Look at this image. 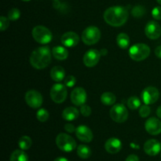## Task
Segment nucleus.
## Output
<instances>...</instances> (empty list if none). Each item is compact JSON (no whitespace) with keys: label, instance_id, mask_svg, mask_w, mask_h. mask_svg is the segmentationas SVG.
Segmentation results:
<instances>
[{"label":"nucleus","instance_id":"nucleus-1","mask_svg":"<svg viewBox=\"0 0 161 161\" xmlns=\"http://www.w3.org/2000/svg\"><path fill=\"white\" fill-rule=\"evenodd\" d=\"M128 11L123 6H112L104 13V20L108 25L113 27H120L128 19Z\"/></svg>","mask_w":161,"mask_h":161},{"label":"nucleus","instance_id":"nucleus-2","mask_svg":"<svg viewBox=\"0 0 161 161\" xmlns=\"http://www.w3.org/2000/svg\"><path fill=\"white\" fill-rule=\"evenodd\" d=\"M30 64L36 69H46L51 62V52L48 47L35 49L30 56Z\"/></svg>","mask_w":161,"mask_h":161},{"label":"nucleus","instance_id":"nucleus-3","mask_svg":"<svg viewBox=\"0 0 161 161\" xmlns=\"http://www.w3.org/2000/svg\"><path fill=\"white\" fill-rule=\"evenodd\" d=\"M150 54V48L145 43H137L129 49V56L133 61H142Z\"/></svg>","mask_w":161,"mask_h":161},{"label":"nucleus","instance_id":"nucleus-4","mask_svg":"<svg viewBox=\"0 0 161 161\" xmlns=\"http://www.w3.org/2000/svg\"><path fill=\"white\" fill-rule=\"evenodd\" d=\"M56 145L61 151L65 153L72 152L76 147L75 139L70 135L61 133L56 137Z\"/></svg>","mask_w":161,"mask_h":161},{"label":"nucleus","instance_id":"nucleus-5","mask_svg":"<svg viewBox=\"0 0 161 161\" xmlns=\"http://www.w3.org/2000/svg\"><path fill=\"white\" fill-rule=\"evenodd\" d=\"M32 37L35 40L40 44H47L51 42L53 39L52 32L46 27L42 25H38L33 28Z\"/></svg>","mask_w":161,"mask_h":161},{"label":"nucleus","instance_id":"nucleus-6","mask_svg":"<svg viewBox=\"0 0 161 161\" xmlns=\"http://www.w3.org/2000/svg\"><path fill=\"white\" fill-rule=\"evenodd\" d=\"M101 39V31L95 26H89L83 30L82 33V40L88 46L97 43Z\"/></svg>","mask_w":161,"mask_h":161},{"label":"nucleus","instance_id":"nucleus-7","mask_svg":"<svg viewBox=\"0 0 161 161\" xmlns=\"http://www.w3.org/2000/svg\"><path fill=\"white\" fill-rule=\"evenodd\" d=\"M50 97L57 104H61L65 101L68 96V91L65 85L56 83L50 89Z\"/></svg>","mask_w":161,"mask_h":161},{"label":"nucleus","instance_id":"nucleus-8","mask_svg":"<svg viewBox=\"0 0 161 161\" xmlns=\"http://www.w3.org/2000/svg\"><path fill=\"white\" fill-rule=\"evenodd\" d=\"M110 117L116 123H124L128 118V111L123 104H116L110 109Z\"/></svg>","mask_w":161,"mask_h":161},{"label":"nucleus","instance_id":"nucleus-9","mask_svg":"<svg viewBox=\"0 0 161 161\" xmlns=\"http://www.w3.org/2000/svg\"><path fill=\"white\" fill-rule=\"evenodd\" d=\"M25 100L29 107L32 108H38L42 105V96L39 91L36 90L28 91L25 94Z\"/></svg>","mask_w":161,"mask_h":161},{"label":"nucleus","instance_id":"nucleus-10","mask_svg":"<svg viewBox=\"0 0 161 161\" xmlns=\"http://www.w3.org/2000/svg\"><path fill=\"white\" fill-rule=\"evenodd\" d=\"M160 97V93L157 88L154 86H147L142 93V98L146 105L154 104Z\"/></svg>","mask_w":161,"mask_h":161},{"label":"nucleus","instance_id":"nucleus-11","mask_svg":"<svg viewBox=\"0 0 161 161\" xmlns=\"http://www.w3.org/2000/svg\"><path fill=\"white\" fill-rule=\"evenodd\" d=\"M101 53L95 49H91L85 53L83 56V63L88 68L94 67L101 58Z\"/></svg>","mask_w":161,"mask_h":161},{"label":"nucleus","instance_id":"nucleus-12","mask_svg":"<svg viewBox=\"0 0 161 161\" xmlns=\"http://www.w3.org/2000/svg\"><path fill=\"white\" fill-rule=\"evenodd\" d=\"M145 34L150 39H158L161 36L160 25L156 21H149L145 27Z\"/></svg>","mask_w":161,"mask_h":161},{"label":"nucleus","instance_id":"nucleus-13","mask_svg":"<svg viewBox=\"0 0 161 161\" xmlns=\"http://www.w3.org/2000/svg\"><path fill=\"white\" fill-rule=\"evenodd\" d=\"M86 92L83 87H75L71 93V101L77 106H82L86 101Z\"/></svg>","mask_w":161,"mask_h":161},{"label":"nucleus","instance_id":"nucleus-14","mask_svg":"<svg viewBox=\"0 0 161 161\" xmlns=\"http://www.w3.org/2000/svg\"><path fill=\"white\" fill-rule=\"evenodd\" d=\"M145 128L149 135H160L161 133V121L156 117L149 118L145 124Z\"/></svg>","mask_w":161,"mask_h":161},{"label":"nucleus","instance_id":"nucleus-15","mask_svg":"<svg viewBox=\"0 0 161 161\" xmlns=\"http://www.w3.org/2000/svg\"><path fill=\"white\" fill-rule=\"evenodd\" d=\"M75 135L77 138L83 142H91L93 139V132L88 127L84 125H80L76 127Z\"/></svg>","mask_w":161,"mask_h":161},{"label":"nucleus","instance_id":"nucleus-16","mask_svg":"<svg viewBox=\"0 0 161 161\" xmlns=\"http://www.w3.org/2000/svg\"><path fill=\"white\" fill-rule=\"evenodd\" d=\"M61 43L66 47H74L78 45L80 36L74 31H68L61 36Z\"/></svg>","mask_w":161,"mask_h":161},{"label":"nucleus","instance_id":"nucleus-17","mask_svg":"<svg viewBox=\"0 0 161 161\" xmlns=\"http://www.w3.org/2000/svg\"><path fill=\"white\" fill-rule=\"evenodd\" d=\"M161 150V144L156 139H149L144 144V151L151 157L157 156Z\"/></svg>","mask_w":161,"mask_h":161},{"label":"nucleus","instance_id":"nucleus-18","mask_svg":"<svg viewBox=\"0 0 161 161\" xmlns=\"http://www.w3.org/2000/svg\"><path fill=\"white\" fill-rule=\"evenodd\" d=\"M105 149L108 153L116 154L122 149V142L116 138H110L105 142Z\"/></svg>","mask_w":161,"mask_h":161},{"label":"nucleus","instance_id":"nucleus-19","mask_svg":"<svg viewBox=\"0 0 161 161\" xmlns=\"http://www.w3.org/2000/svg\"><path fill=\"white\" fill-rule=\"evenodd\" d=\"M80 116V112L75 107H67L62 112V118L67 121L76 119Z\"/></svg>","mask_w":161,"mask_h":161},{"label":"nucleus","instance_id":"nucleus-20","mask_svg":"<svg viewBox=\"0 0 161 161\" xmlns=\"http://www.w3.org/2000/svg\"><path fill=\"white\" fill-rule=\"evenodd\" d=\"M52 54L54 57L55 59L63 61V60H65L68 58L69 51L65 47L58 46V47H54L52 49Z\"/></svg>","mask_w":161,"mask_h":161},{"label":"nucleus","instance_id":"nucleus-21","mask_svg":"<svg viewBox=\"0 0 161 161\" xmlns=\"http://www.w3.org/2000/svg\"><path fill=\"white\" fill-rule=\"evenodd\" d=\"M65 71L61 66H55L50 70V77L55 82H61L64 80Z\"/></svg>","mask_w":161,"mask_h":161},{"label":"nucleus","instance_id":"nucleus-22","mask_svg":"<svg viewBox=\"0 0 161 161\" xmlns=\"http://www.w3.org/2000/svg\"><path fill=\"white\" fill-rule=\"evenodd\" d=\"M116 42L118 47H120L123 50H125L129 47L130 44V38L128 35L126 33H119L116 38Z\"/></svg>","mask_w":161,"mask_h":161},{"label":"nucleus","instance_id":"nucleus-23","mask_svg":"<svg viewBox=\"0 0 161 161\" xmlns=\"http://www.w3.org/2000/svg\"><path fill=\"white\" fill-rule=\"evenodd\" d=\"M9 161H28V157L24 150L17 149L11 153Z\"/></svg>","mask_w":161,"mask_h":161},{"label":"nucleus","instance_id":"nucleus-24","mask_svg":"<svg viewBox=\"0 0 161 161\" xmlns=\"http://www.w3.org/2000/svg\"><path fill=\"white\" fill-rule=\"evenodd\" d=\"M116 101V95L111 92H105L101 96V102L105 105H114Z\"/></svg>","mask_w":161,"mask_h":161},{"label":"nucleus","instance_id":"nucleus-25","mask_svg":"<svg viewBox=\"0 0 161 161\" xmlns=\"http://www.w3.org/2000/svg\"><path fill=\"white\" fill-rule=\"evenodd\" d=\"M91 149L89 146L80 145L77 148V155L81 159H88L91 156Z\"/></svg>","mask_w":161,"mask_h":161},{"label":"nucleus","instance_id":"nucleus-26","mask_svg":"<svg viewBox=\"0 0 161 161\" xmlns=\"http://www.w3.org/2000/svg\"><path fill=\"white\" fill-rule=\"evenodd\" d=\"M31 145H32L31 138L30 137L27 136V135L20 137L18 141V146L22 150H28L31 148Z\"/></svg>","mask_w":161,"mask_h":161},{"label":"nucleus","instance_id":"nucleus-27","mask_svg":"<svg viewBox=\"0 0 161 161\" xmlns=\"http://www.w3.org/2000/svg\"><path fill=\"white\" fill-rule=\"evenodd\" d=\"M127 106L129 108L132 110L138 109L139 107H141V102L137 97H130V98L127 100Z\"/></svg>","mask_w":161,"mask_h":161},{"label":"nucleus","instance_id":"nucleus-28","mask_svg":"<svg viewBox=\"0 0 161 161\" xmlns=\"http://www.w3.org/2000/svg\"><path fill=\"white\" fill-rule=\"evenodd\" d=\"M49 117H50V114L45 108H40L36 113V118L40 122H46L49 119Z\"/></svg>","mask_w":161,"mask_h":161},{"label":"nucleus","instance_id":"nucleus-29","mask_svg":"<svg viewBox=\"0 0 161 161\" xmlns=\"http://www.w3.org/2000/svg\"><path fill=\"white\" fill-rule=\"evenodd\" d=\"M20 12L17 8H13L8 12V18L9 20H17L20 18Z\"/></svg>","mask_w":161,"mask_h":161},{"label":"nucleus","instance_id":"nucleus-30","mask_svg":"<svg viewBox=\"0 0 161 161\" xmlns=\"http://www.w3.org/2000/svg\"><path fill=\"white\" fill-rule=\"evenodd\" d=\"M146 13V9L142 6H136L133 8L131 11L132 15L135 17H142Z\"/></svg>","mask_w":161,"mask_h":161},{"label":"nucleus","instance_id":"nucleus-31","mask_svg":"<svg viewBox=\"0 0 161 161\" xmlns=\"http://www.w3.org/2000/svg\"><path fill=\"white\" fill-rule=\"evenodd\" d=\"M151 113V108L149 106V105H146L145 104L144 105H142L139 108V115L142 118H146L149 116Z\"/></svg>","mask_w":161,"mask_h":161},{"label":"nucleus","instance_id":"nucleus-32","mask_svg":"<svg viewBox=\"0 0 161 161\" xmlns=\"http://www.w3.org/2000/svg\"><path fill=\"white\" fill-rule=\"evenodd\" d=\"M64 83L67 87H72L76 83V79L73 75H68L64 80Z\"/></svg>","mask_w":161,"mask_h":161},{"label":"nucleus","instance_id":"nucleus-33","mask_svg":"<svg viewBox=\"0 0 161 161\" xmlns=\"http://www.w3.org/2000/svg\"><path fill=\"white\" fill-rule=\"evenodd\" d=\"M9 25V18H8V17H4V16H2V17H0V30H1L2 31H5L6 29H7Z\"/></svg>","mask_w":161,"mask_h":161},{"label":"nucleus","instance_id":"nucleus-34","mask_svg":"<svg viewBox=\"0 0 161 161\" xmlns=\"http://www.w3.org/2000/svg\"><path fill=\"white\" fill-rule=\"evenodd\" d=\"M80 113L85 117H87L91 114V108L87 105H83L80 108Z\"/></svg>","mask_w":161,"mask_h":161},{"label":"nucleus","instance_id":"nucleus-35","mask_svg":"<svg viewBox=\"0 0 161 161\" xmlns=\"http://www.w3.org/2000/svg\"><path fill=\"white\" fill-rule=\"evenodd\" d=\"M152 16L154 19L161 20V6H156L152 10Z\"/></svg>","mask_w":161,"mask_h":161},{"label":"nucleus","instance_id":"nucleus-36","mask_svg":"<svg viewBox=\"0 0 161 161\" xmlns=\"http://www.w3.org/2000/svg\"><path fill=\"white\" fill-rule=\"evenodd\" d=\"M64 130H66L69 133H73V132H75V130L76 128L75 127V126L72 124H66L64 125Z\"/></svg>","mask_w":161,"mask_h":161},{"label":"nucleus","instance_id":"nucleus-37","mask_svg":"<svg viewBox=\"0 0 161 161\" xmlns=\"http://www.w3.org/2000/svg\"><path fill=\"white\" fill-rule=\"evenodd\" d=\"M125 161H139V158L138 156L135 155V154H131V155L128 156L126 159Z\"/></svg>","mask_w":161,"mask_h":161},{"label":"nucleus","instance_id":"nucleus-38","mask_svg":"<svg viewBox=\"0 0 161 161\" xmlns=\"http://www.w3.org/2000/svg\"><path fill=\"white\" fill-rule=\"evenodd\" d=\"M155 54L157 58H161V46H159L156 48L155 50Z\"/></svg>","mask_w":161,"mask_h":161},{"label":"nucleus","instance_id":"nucleus-39","mask_svg":"<svg viewBox=\"0 0 161 161\" xmlns=\"http://www.w3.org/2000/svg\"><path fill=\"white\" fill-rule=\"evenodd\" d=\"M157 116H158L159 118H160V119H161V105H160V106H159L158 108H157Z\"/></svg>","mask_w":161,"mask_h":161},{"label":"nucleus","instance_id":"nucleus-40","mask_svg":"<svg viewBox=\"0 0 161 161\" xmlns=\"http://www.w3.org/2000/svg\"><path fill=\"white\" fill-rule=\"evenodd\" d=\"M54 161H69L65 157H58L54 160Z\"/></svg>","mask_w":161,"mask_h":161},{"label":"nucleus","instance_id":"nucleus-41","mask_svg":"<svg viewBox=\"0 0 161 161\" xmlns=\"http://www.w3.org/2000/svg\"><path fill=\"white\" fill-rule=\"evenodd\" d=\"M100 53L101 54L103 55V56H105V55H107V53H108V51H107L105 49H102V50L100 51Z\"/></svg>","mask_w":161,"mask_h":161},{"label":"nucleus","instance_id":"nucleus-42","mask_svg":"<svg viewBox=\"0 0 161 161\" xmlns=\"http://www.w3.org/2000/svg\"><path fill=\"white\" fill-rule=\"evenodd\" d=\"M157 3H159V4L161 5V0H157Z\"/></svg>","mask_w":161,"mask_h":161},{"label":"nucleus","instance_id":"nucleus-43","mask_svg":"<svg viewBox=\"0 0 161 161\" xmlns=\"http://www.w3.org/2000/svg\"><path fill=\"white\" fill-rule=\"evenodd\" d=\"M22 1H24V2H28V1H30V0H22Z\"/></svg>","mask_w":161,"mask_h":161}]
</instances>
